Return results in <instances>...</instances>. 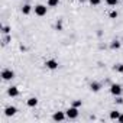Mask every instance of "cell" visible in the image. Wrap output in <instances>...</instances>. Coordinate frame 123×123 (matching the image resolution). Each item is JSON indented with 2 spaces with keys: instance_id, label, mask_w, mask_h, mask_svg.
Listing matches in <instances>:
<instances>
[{
  "instance_id": "obj_11",
  "label": "cell",
  "mask_w": 123,
  "mask_h": 123,
  "mask_svg": "<svg viewBox=\"0 0 123 123\" xmlns=\"http://www.w3.org/2000/svg\"><path fill=\"white\" fill-rule=\"evenodd\" d=\"M31 10H32V7H31L29 5H25V6L22 7V13H23V15H29Z\"/></svg>"
},
{
  "instance_id": "obj_4",
  "label": "cell",
  "mask_w": 123,
  "mask_h": 123,
  "mask_svg": "<svg viewBox=\"0 0 123 123\" xmlns=\"http://www.w3.org/2000/svg\"><path fill=\"white\" fill-rule=\"evenodd\" d=\"M15 77V73L12 71V70H3L2 71V78L5 80V81H9V80H12Z\"/></svg>"
},
{
  "instance_id": "obj_23",
  "label": "cell",
  "mask_w": 123,
  "mask_h": 123,
  "mask_svg": "<svg viewBox=\"0 0 123 123\" xmlns=\"http://www.w3.org/2000/svg\"><path fill=\"white\" fill-rule=\"evenodd\" d=\"M80 2H83V0H80Z\"/></svg>"
},
{
  "instance_id": "obj_17",
  "label": "cell",
  "mask_w": 123,
  "mask_h": 123,
  "mask_svg": "<svg viewBox=\"0 0 123 123\" xmlns=\"http://www.w3.org/2000/svg\"><path fill=\"white\" fill-rule=\"evenodd\" d=\"M88 2H90V5H91V6H98L101 0H88Z\"/></svg>"
},
{
  "instance_id": "obj_1",
  "label": "cell",
  "mask_w": 123,
  "mask_h": 123,
  "mask_svg": "<svg viewBox=\"0 0 123 123\" xmlns=\"http://www.w3.org/2000/svg\"><path fill=\"white\" fill-rule=\"evenodd\" d=\"M110 93H111L114 97L120 96V94H122V86H120V84H111V86H110Z\"/></svg>"
},
{
  "instance_id": "obj_22",
  "label": "cell",
  "mask_w": 123,
  "mask_h": 123,
  "mask_svg": "<svg viewBox=\"0 0 123 123\" xmlns=\"http://www.w3.org/2000/svg\"><path fill=\"white\" fill-rule=\"evenodd\" d=\"M117 120H119V122H120V123H123V114H120V116H119V119H117Z\"/></svg>"
},
{
  "instance_id": "obj_5",
  "label": "cell",
  "mask_w": 123,
  "mask_h": 123,
  "mask_svg": "<svg viewBox=\"0 0 123 123\" xmlns=\"http://www.w3.org/2000/svg\"><path fill=\"white\" fill-rule=\"evenodd\" d=\"M45 67L48 70H56L58 68V61L56 59H48L46 62H45Z\"/></svg>"
},
{
  "instance_id": "obj_16",
  "label": "cell",
  "mask_w": 123,
  "mask_h": 123,
  "mask_svg": "<svg viewBox=\"0 0 123 123\" xmlns=\"http://www.w3.org/2000/svg\"><path fill=\"white\" fill-rule=\"evenodd\" d=\"M106 3H107L109 6H116V5L119 3V0H106Z\"/></svg>"
},
{
  "instance_id": "obj_9",
  "label": "cell",
  "mask_w": 123,
  "mask_h": 123,
  "mask_svg": "<svg viewBox=\"0 0 123 123\" xmlns=\"http://www.w3.org/2000/svg\"><path fill=\"white\" fill-rule=\"evenodd\" d=\"M100 88H101V84H100V83H96V81H93V83L90 84V90H91V91H94V93L100 91Z\"/></svg>"
},
{
  "instance_id": "obj_18",
  "label": "cell",
  "mask_w": 123,
  "mask_h": 123,
  "mask_svg": "<svg viewBox=\"0 0 123 123\" xmlns=\"http://www.w3.org/2000/svg\"><path fill=\"white\" fill-rule=\"evenodd\" d=\"M81 104H83V101H81V100H75V101L73 103V106H74V107H81Z\"/></svg>"
},
{
  "instance_id": "obj_13",
  "label": "cell",
  "mask_w": 123,
  "mask_h": 123,
  "mask_svg": "<svg viewBox=\"0 0 123 123\" xmlns=\"http://www.w3.org/2000/svg\"><path fill=\"white\" fill-rule=\"evenodd\" d=\"M58 3H59V0H48L49 7H55V6H58Z\"/></svg>"
},
{
  "instance_id": "obj_12",
  "label": "cell",
  "mask_w": 123,
  "mask_h": 123,
  "mask_svg": "<svg viewBox=\"0 0 123 123\" xmlns=\"http://www.w3.org/2000/svg\"><path fill=\"white\" fill-rule=\"evenodd\" d=\"M119 116H120V113H119V111H116V110L110 111V119H111V120H117V119H119Z\"/></svg>"
},
{
  "instance_id": "obj_15",
  "label": "cell",
  "mask_w": 123,
  "mask_h": 123,
  "mask_svg": "<svg viewBox=\"0 0 123 123\" xmlns=\"http://www.w3.org/2000/svg\"><path fill=\"white\" fill-rule=\"evenodd\" d=\"M114 70H116L117 73H120V74H123V64H117V65L114 67Z\"/></svg>"
},
{
  "instance_id": "obj_10",
  "label": "cell",
  "mask_w": 123,
  "mask_h": 123,
  "mask_svg": "<svg viewBox=\"0 0 123 123\" xmlns=\"http://www.w3.org/2000/svg\"><path fill=\"white\" fill-rule=\"evenodd\" d=\"M26 104H28L29 107H36V106H38V98H36V97H31V98L26 101Z\"/></svg>"
},
{
  "instance_id": "obj_3",
  "label": "cell",
  "mask_w": 123,
  "mask_h": 123,
  "mask_svg": "<svg viewBox=\"0 0 123 123\" xmlns=\"http://www.w3.org/2000/svg\"><path fill=\"white\" fill-rule=\"evenodd\" d=\"M46 6H43V5H38V6H35V15L36 16H45L46 15Z\"/></svg>"
},
{
  "instance_id": "obj_7",
  "label": "cell",
  "mask_w": 123,
  "mask_h": 123,
  "mask_svg": "<svg viewBox=\"0 0 123 123\" xmlns=\"http://www.w3.org/2000/svg\"><path fill=\"white\" fill-rule=\"evenodd\" d=\"M16 107H13V106H9V107H6L5 109V114L7 116V117H10V116H15L16 114Z\"/></svg>"
},
{
  "instance_id": "obj_20",
  "label": "cell",
  "mask_w": 123,
  "mask_h": 123,
  "mask_svg": "<svg viewBox=\"0 0 123 123\" xmlns=\"http://www.w3.org/2000/svg\"><path fill=\"white\" fill-rule=\"evenodd\" d=\"M110 18H111V19L117 18V12H114V10H113V12H110Z\"/></svg>"
},
{
  "instance_id": "obj_21",
  "label": "cell",
  "mask_w": 123,
  "mask_h": 123,
  "mask_svg": "<svg viewBox=\"0 0 123 123\" xmlns=\"http://www.w3.org/2000/svg\"><path fill=\"white\" fill-rule=\"evenodd\" d=\"M116 103H117V104H122V103H123V98L117 96V98H116Z\"/></svg>"
},
{
  "instance_id": "obj_14",
  "label": "cell",
  "mask_w": 123,
  "mask_h": 123,
  "mask_svg": "<svg viewBox=\"0 0 123 123\" xmlns=\"http://www.w3.org/2000/svg\"><path fill=\"white\" fill-rule=\"evenodd\" d=\"M110 48H111V49H119V48H120V42H119V41H113L111 45H110Z\"/></svg>"
},
{
  "instance_id": "obj_6",
  "label": "cell",
  "mask_w": 123,
  "mask_h": 123,
  "mask_svg": "<svg viewBox=\"0 0 123 123\" xmlns=\"http://www.w3.org/2000/svg\"><path fill=\"white\" fill-rule=\"evenodd\" d=\"M65 116H67V113H64V111H55V113L52 114V119H54L55 122H62V120L65 119Z\"/></svg>"
},
{
  "instance_id": "obj_19",
  "label": "cell",
  "mask_w": 123,
  "mask_h": 123,
  "mask_svg": "<svg viewBox=\"0 0 123 123\" xmlns=\"http://www.w3.org/2000/svg\"><path fill=\"white\" fill-rule=\"evenodd\" d=\"M2 31H3V33H9V32H10V28H9V26H3Z\"/></svg>"
},
{
  "instance_id": "obj_8",
  "label": "cell",
  "mask_w": 123,
  "mask_h": 123,
  "mask_svg": "<svg viewBox=\"0 0 123 123\" xmlns=\"http://www.w3.org/2000/svg\"><path fill=\"white\" fill-rule=\"evenodd\" d=\"M7 94L10 96V97H18L19 96V90H18V87H9L7 88Z\"/></svg>"
},
{
  "instance_id": "obj_2",
  "label": "cell",
  "mask_w": 123,
  "mask_h": 123,
  "mask_svg": "<svg viewBox=\"0 0 123 123\" xmlns=\"http://www.w3.org/2000/svg\"><path fill=\"white\" fill-rule=\"evenodd\" d=\"M67 117L68 119H77L78 117V107H70L68 110H67Z\"/></svg>"
}]
</instances>
